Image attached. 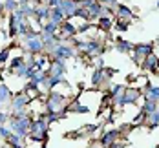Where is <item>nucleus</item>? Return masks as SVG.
<instances>
[{
  "label": "nucleus",
  "instance_id": "1",
  "mask_svg": "<svg viewBox=\"0 0 159 148\" xmlns=\"http://www.w3.org/2000/svg\"><path fill=\"white\" fill-rule=\"evenodd\" d=\"M44 106H46V114H62L68 115V106L70 101L66 95H62L61 92H49L48 97L44 99Z\"/></svg>",
  "mask_w": 159,
  "mask_h": 148
},
{
  "label": "nucleus",
  "instance_id": "2",
  "mask_svg": "<svg viewBox=\"0 0 159 148\" xmlns=\"http://www.w3.org/2000/svg\"><path fill=\"white\" fill-rule=\"evenodd\" d=\"M31 115L30 117H22V119H15V117H9L7 121V126L13 133H18L22 137H28L30 135V128H31Z\"/></svg>",
  "mask_w": 159,
  "mask_h": 148
},
{
  "label": "nucleus",
  "instance_id": "3",
  "mask_svg": "<svg viewBox=\"0 0 159 148\" xmlns=\"http://www.w3.org/2000/svg\"><path fill=\"white\" fill-rule=\"evenodd\" d=\"M104 49H106V44H104L102 40H99V38H92V40H86L82 53H84L86 57H90V59H97V57H102Z\"/></svg>",
  "mask_w": 159,
  "mask_h": 148
},
{
  "label": "nucleus",
  "instance_id": "4",
  "mask_svg": "<svg viewBox=\"0 0 159 148\" xmlns=\"http://www.w3.org/2000/svg\"><path fill=\"white\" fill-rule=\"evenodd\" d=\"M154 53V44L152 42H141V44H135L134 46V53H132V61L135 62V64H143L144 57H148V55H152Z\"/></svg>",
  "mask_w": 159,
  "mask_h": 148
},
{
  "label": "nucleus",
  "instance_id": "5",
  "mask_svg": "<svg viewBox=\"0 0 159 148\" xmlns=\"http://www.w3.org/2000/svg\"><path fill=\"white\" fill-rule=\"evenodd\" d=\"M113 70L111 68H102V70H95L93 71V75H92V84L95 86V88H104L108 82L111 81V77H113Z\"/></svg>",
  "mask_w": 159,
  "mask_h": 148
},
{
  "label": "nucleus",
  "instance_id": "6",
  "mask_svg": "<svg viewBox=\"0 0 159 148\" xmlns=\"http://www.w3.org/2000/svg\"><path fill=\"white\" fill-rule=\"evenodd\" d=\"M73 57H77V49L73 48L71 44H57L55 49H53V53H51V59H62V61H68V59H73Z\"/></svg>",
  "mask_w": 159,
  "mask_h": 148
},
{
  "label": "nucleus",
  "instance_id": "7",
  "mask_svg": "<svg viewBox=\"0 0 159 148\" xmlns=\"http://www.w3.org/2000/svg\"><path fill=\"white\" fill-rule=\"evenodd\" d=\"M22 49H26V53H31V55H42L46 48H44L42 37H37L30 40H22Z\"/></svg>",
  "mask_w": 159,
  "mask_h": 148
},
{
  "label": "nucleus",
  "instance_id": "8",
  "mask_svg": "<svg viewBox=\"0 0 159 148\" xmlns=\"http://www.w3.org/2000/svg\"><path fill=\"white\" fill-rule=\"evenodd\" d=\"M121 135V130H108L99 137V145L102 148H113L117 145V139Z\"/></svg>",
  "mask_w": 159,
  "mask_h": 148
},
{
  "label": "nucleus",
  "instance_id": "9",
  "mask_svg": "<svg viewBox=\"0 0 159 148\" xmlns=\"http://www.w3.org/2000/svg\"><path fill=\"white\" fill-rule=\"evenodd\" d=\"M48 128H49V123L46 119V112L40 114L37 119L31 121V128H30V133H48Z\"/></svg>",
  "mask_w": 159,
  "mask_h": 148
},
{
  "label": "nucleus",
  "instance_id": "10",
  "mask_svg": "<svg viewBox=\"0 0 159 148\" xmlns=\"http://www.w3.org/2000/svg\"><path fill=\"white\" fill-rule=\"evenodd\" d=\"M66 71H68L66 61H62V59H51V62H49V70H48L49 75L64 77V75H66Z\"/></svg>",
  "mask_w": 159,
  "mask_h": 148
},
{
  "label": "nucleus",
  "instance_id": "11",
  "mask_svg": "<svg viewBox=\"0 0 159 148\" xmlns=\"http://www.w3.org/2000/svg\"><path fill=\"white\" fill-rule=\"evenodd\" d=\"M24 18H20V16L16 15V13H11L9 15V20H7V37H11V38H16L18 37V29H20V22H22Z\"/></svg>",
  "mask_w": 159,
  "mask_h": 148
},
{
  "label": "nucleus",
  "instance_id": "12",
  "mask_svg": "<svg viewBox=\"0 0 159 148\" xmlns=\"http://www.w3.org/2000/svg\"><path fill=\"white\" fill-rule=\"evenodd\" d=\"M57 7H61V9H62V13L66 15V20H71V18L75 16V11L79 9L80 6L77 4V2H73V0H62Z\"/></svg>",
  "mask_w": 159,
  "mask_h": 148
},
{
  "label": "nucleus",
  "instance_id": "13",
  "mask_svg": "<svg viewBox=\"0 0 159 148\" xmlns=\"http://www.w3.org/2000/svg\"><path fill=\"white\" fill-rule=\"evenodd\" d=\"M135 15H134V11L125 6V4H117V7H115V20H125V22H130V20H134Z\"/></svg>",
  "mask_w": 159,
  "mask_h": 148
},
{
  "label": "nucleus",
  "instance_id": "14",
  "mask_svg": "<svg viewBox=\"0 0 159 148\" xmlns=\"http://www.w3.org/2000/svg\"><path fill=\"white\" fill-rule=\"evenodd\" d=\"M59 33L62 37H77L79 35V28L71 22V20H64L62 24L59 26Z\"/></svg>",
  "mask_w": 159,
  "mask_h": 148
},
{
  "label": "nucleus",
  "instance_id": "15",
  "mask_svg": "<svg viewBox=\"0 0 159 148\" xmlns=\"http://www.w3.org/2000/svg\"><path fill=\"white\" fill-rule=\"evenodd\" d=\"M49 15H51V7H48V6L42 4V6H37V7H35V16H33V18L42 26L44 22L49 20Z\"/></svg>",
  "mask_w": 159,
  "mask_h": 148
},
{
  "label": "nucleus",
  "instance_id": "16",
  "mask_svg": "<svg viewBox=\"0 0 159 148\" xmlns=\"http://www.w3.org/2000/svg\"><path fill=\"white\" fill-rule=\"evenodd\" d=\"M157 57H159V55H156V53H152V55L144 57L141 68H143L144 71H148V73H157Z\"/></svg>",
  "mask_w": 159,
  "mask_h": 148
},
{
  "label": "nucleus",
  "instance_id": "17",
  "mask_svg": "<svg viewBox=\"0 0 159 148\" xmlns=\"http://www.w3.org/2000/svg\"><path fill=\"white\" fill-rule=\"evenodd\" d=\"M134 46L130 40H123V38H115V51L125 53V55H132L134 53Z\"/></svg>",
  "mask_w": 159,
  "mask_h": 148
},
{
  "label": "nucleus",
  "instance_id": "18",
  "mask_svg": "<svg viewBox=\"0 0 159 148\" xmlns=\"http://www.w3.org/2000/svg\"><path fill=\"white\" fill-rule=\"evenodd\" d=\"M141 95H143L141 90H137V88H126V90H125V104H126V106L128 104H135Z\"/></svg>",
  "mask_w": 159,
  "mask_h": 148
},
{
  "label": "nucleus",
  "instance_id": "19",
  "mask_svg": "<svg viewBox=\"0 0 159 148\" xmlns=\"http://www.w3.org/2000/svg\"><path fill=\"white\" fill-rule=\"evenodd\" d=\"M113 24H115V18L110 15H104V16H101L99 20H97V26H99V29L101 31H104V33H108L113 28Z\"/></svg>",
  "mask_w": 159,
  "mask_h": 148
},
{
  "label": "nucleus",
  "instance_id": "20",
  "mask_svg": "<svg viewBox=\"0 0 159 148\" xmlns=\"http://www.w3.org/2000/svg\"><path fill=\"white\" fill-rule=\"evenodd\" d=\"M88 112H90V108H88L86 104L79 102L77 99H75V101H71V102H70V106H68V114H88Z\"/></svg>",
  "mask_w": 159,
  "mask_h": 148
},
{
  "label": "nucleus",
  "instance_id": "21",
  "mask_svg": "<svg viewBox=\"0 0 159 148\" xmlns=\"http://www.w3.org/2000/svg\"><path fill=\"white\" fill-rule=\"evenodd\" d=\"M64 20H66V15L62 13L61 7H51V15H49V22H53L55 26H61Z\"/></svg>",
  "mask_w": 159,
  "mask_h": 148
},
{
  "label": "nucleus",
  "instance_id": "22",
  "mask_svg": "<svg viewBox=\"0 0 159 148\" xmlns=\"http://www.w3.org/2000/svg\"><path fill=\"white\" fill-rule=\"evenodd\" d=\"M159 110V102H156V101H146L144 99L143 101V106H141V114L146 117V115L154 114V112H157Z\"/></svg>",
  "mask_w": 159,
  "mask_h": 148
},
{
  "label": "nucleus",
  "instance_id": "23",
  "mask_svg": "<svg viewBox=\"0 0 159 148\" xmlns=\"http://www.w3.org/2000/svg\"><path fill=\"white\" fill-rule=\"evenodd\" d=\"M7 71L9 73H13V71H16V70H20L22 66H26V61H24V55H18V57H13L9 62H7Z\"/></svg>",
  "mask_w": 159,
  "mask_h": 148
},
{
  "label": "nucleus",
  "instance_id": "24",
  "mask_svg": "<svg viewBox=\"0 0 159 148\" xmlns=\"http://www.w3.org/2000/svg\"><path fill=\"white\" fill-rule=\"evenodd\" d=\"M13 92L9 90V86L6 82H0V102H11Z\"/></svg>",
  "mask_w": 159,
  "mask_h": 148
},
{
  "label": "nucleus",
  "instance_id": "25",
  "mask_svg": "<svg viewBox=\"0 0 159 148\" xmlns=\"http://www.w3.org/2000/svg\"><path fill=\"white\" fill-rule=\"evenodd\" d=\"M24 141H26V137H22V135H18V133H11V137H9L6 143L11 148H24Z\"/></svg>",
  "mask_w": 159,
  "mask_h": 148
},
{
  "label": "nucleus",
  "instance_id": "26",
  "mask_svg": "<svg viewBox=\"0 0 159 148\" xmlns=\"http://www.w3.org/2000/svg\"><path fill=\"white\" fill-rule=\"evenodd\" d=\"M18 7H20V2L18 0H4V13L11 15V13H15Z\"/></svg>",
  "mask_w": 159,
  "mask_h": 148
},
{
  "label": "nucleus",
  "instance_id": "27",
  "mask_svg": "<svg viewBox=\"0 0 159 148\" xmlns=\"http://www.w3.org/2000/svg\"><path fill=\"white\" fill-rule=\"evenodd\" d=\"M144 124L150 126V128L159 126V110L157 112H154V114H150V115H146V117H144Z\"/></svg>",
  "mask_w": 159,
  "mask_h": 148
},
{
  "label": "nucleus",
  "instance_id": "28",
  "mask_svg": "<svg viewBox=\"0 0 159 148\" xmlns=\"http://www.w3.org/2000/svg\"><path fill=\"white\" fill-rule=\"evenodd\" d=\"M42 35H55V33H59V26H55L53 22H44L42 24V29H40Z\"/></svg>",
  "mask_w": 159,
  "mask_h": 148
},
{
  "label": "nucleus",
  "instance_id": "29",
  "mask_svg": "<svg viewBox=\"0 0 159 148\" xmlns=\"http://www.w3.org/2000/svg\"><path fill=\"white\" fill-rule=\"evenodd\" d=\"M125 90H126V86H123V84H115V86L110 90V99L121 97V95L125 93Z\"/></svg>",
  "mask_w": 159,
  "mask_h": 148
},
{
  "label": "nucleus",
  "instance_id": "30",
  "mask_svg": "<svg viewBox=\"0 0 159 148\" xmlns=\"http://www.w3.org/2000/svg\"><path fill=\"white\" fill-rule=\"evenodd\" d=\"M11 133H13V132L9 130L7 124H0V141H7V139L11 137Z\"/></svg>",
  "mask_w": 159,
  "mask_h": 148
},
{
  "label": "nucleus",
  "instance_id": "31",
  "mask_svg": "<svg viewBox=\"0 0 159 148\" xmlns=\"http://www.w3.org/2000/svg\"><path fill=\"white\" fill-rule=\"evenodd\" d=\"M9 53H11V48H4L0 51V68L9 62Z\"/></svg>",
  "mask_w": 159,
  "mask_h": 148
},
{
  "label": "nucleus",
  "instance_id": "32",
  "mask_svg": "<svg viewBox=\"0 0 159 148\" xmlns=\"http://www.w3.org/2000/svg\"><path fill=\"white\" fill-rule=\"evenodd\" d=\"M115 29L117 31H126L128 28H130V22H125V20H115Z\"/></svg>",
  "mask_w": 159,
  "mask_h": 148
},
{
  "label": "nucleus",
  "instance_id": "33",
  "mask_svg": "<svg viewBox=\"0 0 159 148\" xmlns=\"http://www.w3.org/2000/svg\"><path fill=\"white\" fill-rule=\"evenodd\" d=\"M62 117H66V115H62V114H46V119H48L49 124H51V123H57V121H61Z\"/></svg>",
  "mask_w": 159,
  "mask_h": 148
},
{
  "label": "nucleus",
  "instance_id": "34",
  "mask_svg": "<svg viewBox=\"0 0 159 148\" xmlns=\"http://www.w3.org/2000/svg\"><path fill=\"white\" fill-rule=\"evenodd\" d=\"M93 66H95V70H102V68H106V66H104V59H102V57H97L95 61H93Z\"/></svg>",
  "mask_w": 159,
  "mask_h": 148
},
{
  "label": "nucleus",
  "instance_id": "35",
  "mask_svg": "<svg viewBox=\"0 0 159 148\" xmlns=\"http://www.w3.org/2000/svg\"><path fill=\"white\" fill-rule=\"evenodd\" d=\"M99 4H104V6H111V7H117V0H97Z\"/></svg>",
  "mask_w": 159,
  "mask_h": 148
},
{
  "label": "nucleus",
  "instance_id": "36",
  "mask_svg": "<svg viewBox=\"0 0 159 148\" xmlns=\"http://www.w3.org/2000/svg\"><path fill=\"white\" fill-rule=\"evenodd\" d=\"M9 114H4V112H0V124H7V121H9Z\"/></svg>",
  "mask_w": 159,
  "mask_h": 148
},
{
  "label": "nucleus",
  "instance_id": "37",
  "mask_svg": "<svg viewBox=\"0 0 159 148\" xmlns=\"http://www.w3.org/2000/svg\"><path fill=\"white\" fill-rule=\"evenodd\" d=\"M95 2H97V0H84V2L80 4V7H84V9H90V7H92Z\"/></svg>",
  "mask_w": 159,
  "mask_h": 148
},
{
  "label": "nucleus",
  "instance_id": "38",
  "mask_svg": "<svg viewBox=\"0 0 159 148\" xmlns=\"http://www.w3.org/2000/svg\"><path fill=\"white\" fill-rule=\"evenodd\" d=\"M61 2H62V0H48V4H46V6H48V7H57Z\"/></svg>",
  "mask_w": 159,
  "mask_h": 148
},
{
  "label": "nucleus",
  "instance_id": "39",
  "mask_svg": "<svg viewBox=\"0 0 159 148\" xmlns=\"http://www.w3.org/2000/svg\"><path fill=\"white\" fill-rule=\"evenodd\" d=\"M88 148H102L101 145H92V146H88Z\"/></svg>",
  "mask_w": 159,
  "mask_h": 148
},
{
  "label": "nucleus",
  "instance_id": "40",
  "mask_svg": "<svg viewBox=\"0 0 159 148\" xmlns=\"http://www.w3.org/2000/svg\"><path fill=\"white\" fill-rule=\"evenodd\" d=\"M0 148H11V146H9V145L6 143V145H0Z\"/></svg>",
  "mask_w": 159,
  "mask_h": 148
},
{
  "label": "nucleus",
  "instance_id": "41",
  "mask_svg": "<svg viewBox=\"0 0 159 148\" xmlns=\"http://www.w3.org/2000/svg\"><path fill=\"white\" fill-rule=\"evenodd\" d=\"M156 9H159V0L156 2Z\"/></svg>",
  "mask_w": 159,
  "mask_h": 148
},
{
  "label": "nucleus",
  "instance_id": "42",
  "mask_svg": "<svg viewBox=\"0 0 159 148\" xmlns=\"http://www.w3.org/2000/svg\"><path fill=\"white\" fill-rule=\"evenodd\" d=\"M157 71H159V57H157Z\"/></svg>",
  "mask_w": 159,
  "mask_h": 148
},
{
  "label": "nucleus",
  "instance_id": "43",
  "mask_svg": "<svg viewBox=\"0 0 159 148\" xmlns=\"http://www.w3.org/2000/svg\"><path fill=\"white\" fill-rule=\"evenodd\" d=\"M42 148H48V146H46V143H42Z\"/></svg>",
  "mask_w": 159,
  "mask_h": 148
},
{
  "label": "nucleus",
  "instance_id": "44",
  "mask_svg": "<svg viewBox=\"0 0 159 148\" xmlns=\"http://www.w3.org/2000/svg\"><path fill=\"white\" fill-rule=\"evenodd\" d=\"M0 108H2V102H0Z\"/></svg>",
  "mask_w": 159,
  "mask_h": 148
},
{
  "label": "nucleus",
  "instance_id": "45",
  "mask_svg": "<svg viewBox=\"0 0 159 148\" xmlns=\"http://www.w3.org/2000/svg\"><path fill=\"white\" fill-rule=\"evenodd\" d=\"M157 148H159V145H157Z\"/></svg>",
  "mask_w": 159,
  "mask_h": 148
},
{
  "label": "nucleus",
  "instance_id": "46",
  "mask_svg": "<svg viewBox=\"0 0 159 148\" xmlns=\"http://www.w3.org/2000/svg\"><path fill=\"white\" fill-rule=\"evenodd\" d=\"M156 148H157V146H156Z\"/></svg>",
  "mask_w": 159,
  "mask_h": 148
}]
</instances>
